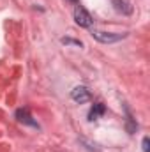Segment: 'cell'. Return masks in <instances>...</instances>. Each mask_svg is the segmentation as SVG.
I'll use <instances>...</instances> for the list:
<instances>
[{
  "label": "cell",
  "mask_w": 150,
  "mask_h": 152,
  "mask_svg": "<svg viewBox=\"0 0 150 152\" xmlns=\"http://www.w3.org/2000/svg\"><path fill=\"white\" fill-rule=\"evenodd\" d=\"M113 9L124 16H129L133 12V4L129 0H113Z\"/></svg>",
  "instance_id": "4"
},
{
  "label": "cell",
  "mask_w": 150,
  "mask_h": 152,
  "mask_svg": "<svg viewBox=\"0 0 150 152\" xmlns=\"http://www.w3.org/2000/svg\"><path fill=\"white\" fill-rule=\"evenodd\" d=\"M92 36L97 39L99 42H104V44L108 42V44H110V42H117V41L124 39L127 34H113V32H101V30H94V32H92Z\"/></svg>",
  "instance_id": "2"
},
{
  "label": "cell",
  "mask_w": 150,
  "mask_h": 152,
  "mask_svg": "<svg viewBox=\"0 0 150 152\" xmlns=\"http://www.w3.org/2000/svg\"><path fill=\"white\" fill-rule=\"evenodd\" d=\"M103 113H104V106H103V103H95L94 108H92L90 113H88V120H97Z\"/></svg>",
  "instance_id": "6"
},
{
  "label": "cell",
  "mask_w": 150,
  "mask_h": 152,
  "mask_svg": "<svg viewBox=\"0 0 150 152\" xmlns=\"http://www.w3.org/2000/svg\"><path fill=\"white\" fill-rule=\"evenodd\" d=\"M71 2H73V4H78V0H71Z\"/></svg>",
  "instance_id": "9"
},
{
  "label": "cell",
  "mask_w": 150,
  "mask_h": 152,
  "mask_svg": "<svg viewBox=\"0 0 150 152\" xmlns=\"http://www.w3.org/2000/svg\"><path fill=\"white\" fill-rule=\"evenodd\" d=\"M71 97H73V101H76V103H79V104H81V103L90 101V99H92V94H90V90H88L87 87L79 85V87H74V88H73Z\"/></svg>",
  "instance_id": "3"
},
{
  "label": "cell",
  "mask_w": 150,
  "mask_h": 152,
  "mask_svg": "<svg viewBox=\"0 0 150 152\" xmlns=\"http://www.w3.org/2000/svg\"><path fill=\"white\" fill-rule=\"evenodd\" d=\"M143 152H150V140L147 136L143 138Z\"/></svg>",
  "instance_id": "8"
},
{
  "label": "cell",
  "mask_w": 150,
  "mask_h": 152,
  "mask_svg": "<svg viewBox=\"0 0 150 152\" xmlns=\"http://www.w3.org/2000/svg\"><path fill=\"white\" fill-rule=\"evenodd\" d=\"M62 42H64V44H74V46H79V48L83 46L81 41H76V39H71V37H64L62 39Z\"/></svg>",
  "instance_id": "7"
},
{
  "label": "cell",
  "mask_w": 150,
  "mask_h": 152,
  "mask_svg": "<svg viewBox=\"0 0 150 152\" xmlns=\"http://www.w3.org/2000/svg\"><path fill=\"white\" fill-rule=\"evenodd\" d=\"M74 21L79 27H92L94 18L90 16V12H88L83 5H76L74 7Z\"/></svg>",
  "instance_id": "1"
},
{
  "label": "cell",
  "mask_w": 150,
  "mask_h": 152,
  "mask_svg": "<svg viewBox=\"0 0 150 152\" xmlns=\"http://www.w3.org/2000/svg\"><path fill=\"white\" fill-rule=\"evenodd\" d=\"M16 118H18L20 122H23V124H28V126H34V127L37 126V124H36V122L32 120V117H30V113H28L27 110H18V112H16Z\"/></svg>",
  "instance_id": "5"
}]
</instances>
